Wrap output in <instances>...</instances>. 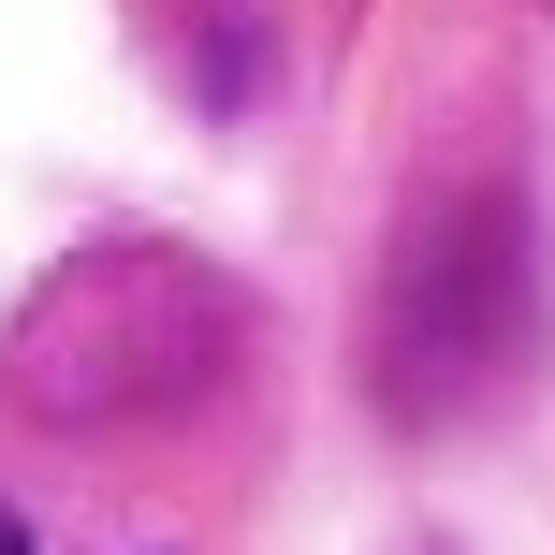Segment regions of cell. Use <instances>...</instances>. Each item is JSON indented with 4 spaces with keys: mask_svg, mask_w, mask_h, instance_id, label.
Wrapping results in <instances>:
<instances>
[{
    "mask_svg": "<svg viewBox=\"0 0 555 555\" xmlns=\"http://www.w3.org/2000/svg\"><path fill=\"white\" fill-rule=\"evenodd\" d=\"M249 351V293L220 263L162 249V234H117V249H74L44 293L0 336V395L59 439H132V424H176L234 380Z\"/></svg>",
    "mask_w": 555,
    "mask_h": 555,
    "instance_id": "obj_1",
    "label": "cell"
},
{
    "mask_svg": "<svg viewBox=\"0 0 555 555\" xmlns=\"http://www.w3.org/2000/svg\"><path fill=\"white\" fill-rule=\"evenodd\" d=\"M541 365V234L498 162H453L410 191L365 307V380L395 424H468Z\"/></svg>",
    "mask_w": 555,
    "mask_h": 555,
    "instance_id": "obj_2",
    "label": "cell"
},
{
    "mask_svg": "<svg viewBox=\"0 0 555 555\" xmlns=\"http://www.w3.org/2000/svg\"><path fill=\"white\" fill-rule=\"evenodd\" d=\"M0 555H29V527H15V512H0Z\"/></svg>",
    "mask_w": 555,
    "mask_h": 555,
    "instance_id": "obj_3",
    "label": "cell"
}]
</instances>
